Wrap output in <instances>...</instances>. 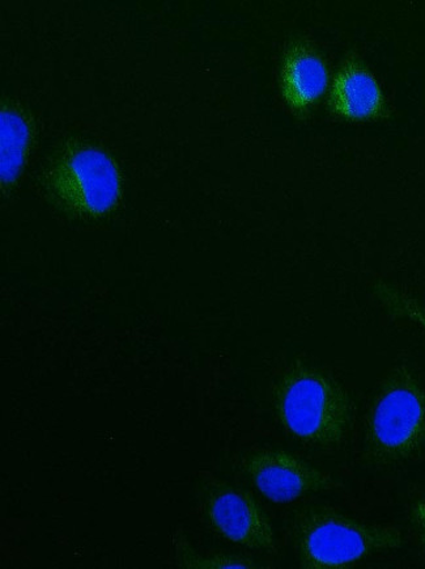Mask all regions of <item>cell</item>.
I'll use <instances>...</instances> for the list:
<instances>
[{"mask_svg":"<svg viewBox=\"0 0 425 569\" xmlns=\"http://www.w3.org/2000/svg\"><path fill=\"white\" fill-rule=\"evenodd\" d=\"M281 87L285 103L297 116H306L330 89L328 64L311 42L292 43L284 56Z\"/></svg>","mask_w":425,"mask_h":569,"instance_id":"ba28073f","label":"cell"},{"mask_svg":"<svg viewBox=\"0 0 425 569\" xmlns=\"http://www.w3.org/2000/svg\"><path fill=\"white\" fill-rule=\"evenodd\" d=\"M328 90V111L341 120L376 121L389 114L383 87L356 54L346 57Z\"/></svg>","mask_w":425,"mask_h":569,"instance_id":"52a82bcc","label":"cell"},{"mask_svg":"<svg viewBox=\"0 0 425 569\" xmlns=\"http://www.w3.org/2000/svg\"><path fill=\"white\" fill-rule=\"evenodd\" d=\"M244 471L266 499L287 505L307 495L338 490L342 487L330 473L282 450H260L244 459Z\"/></svg>","mask_w":425,"mask_h":569,"instance_id":"8992f818","label":"cell"},{"mask_svg":"<svg viewBox=\"0 0 425 569\" xmlns=\"http://www.w3.org/2000/svg\"><path fill=\"white\" fill-rule=\"evenodd\" d=\"M376 295L394 316L412 320L425 333V305L385 283L377 284Z\"/></svg>","mask_w":425,"mask_h":569,"instance_id":"30bf717a","label":"cell"},{"mask_svg":"<svg viewBox=\"0 0 425 569\" xmlns=\"http://www.w3.org/2000/svg\"><path fill=\"white\" fill-rule=\"evenodd\" d=\"M275 400L283 426L303 442L334 447L348 432L350 398L324 371L304 365L292 369L277 388Z\"/></svg>","mask_w":425,"mask_h":569,"instance_id":"6da1fadb","label":"cell"},{"mask_svg":"<svg viewBox=\"0 0 425 569\" xmlns=\"http://www.w3.org/2000/svg\"><path fill=\"white\" fill-rule=\"evenodd\" d=\"M28 142V128L21 117L14 112L2 113V179L17 178L24 162Z\"/></svg>","mask_w":425,"mask_h":569,"instance_id":"9c48e42d","label":"cell"},{"mask_svg":"<svg viewBox=\"0 0 425 569\" xmlns=\"http://www.w3.org/2000/svg\"><path fill=\"white\" fill-rule=\"evenodd\" d=\"M366 442L380 462L405 461L425 443V390L407 369L387 379L371 407Z\"/></svg>","mask_w":425,"mask_h":569,"instance_id":"3957f363","label":"cell"},{"mask_svg":"<svg viewBox=\"0 0 425 569\" xmlns=\"http://www.w3.org/2000/svg\"><path fill=\"white\" fill-rule=\"evenodd\" d=\"M60 199L80 213L99 216L120 196V178L112 160L99 150L82 149L63 157L50 173Z\"/></svg>","mask_w":425,"mask_h":569,"instance_id":"277c9868","label":"cell"},{"mask_svg":"<svg viewBox=\"0 0 425 569\" xmlns=\"http://www.w3.org/2000/svg\"><path fill=\"white\" fill-rule=\"evenodd\" d=\"M412 520L417 530V535H419L421 541L425 547V496L414 502L412 508Z\"/></svg>","mask_w":425,"mask_h":569,"instance_id":"7c38bea8","label":"cell"},{"mask_svg":"<svg viewBox=\"0 0 425 569\" xmlns=\"http://www.w3.org/2000/svg\"><path fill=\"white\" fill-rule=\"evenodd\" d=\"M182 566L190 568H249L255 567L252 560L233 556L200 557L195 553H183Z\"/></svg>","mask_w":425,"mask_h":569,"instance_id":"8fae6325","label":"cell"},{"mask_svg":"<svg viewBox=\"0 0 425 569\" xmlns=\"http://www.w3.org/2000/svg\"><path fill=\"white\" fill-rule=\"evenodd\" d=\"M204 520L217 536L255 551H276L273 527L259 502L240 488L214 485L203 495Z\"/></svg>","mask_w":425,"mask_h":569,"instance_id":"5b68a950","label":"cell"},{"mask_svg":"<svg viewBox=\"0 0 425 569\" xmlns=\"http://www.w3.org/2000/svg\"><path fill=\"white\" fill-rule=\"evenodd\" d=\"M402 545L399 529L358 522L332 509L310 510L296 525L298 558L307 569L353 566L372 553Z\"/></svg>","mask_w":425,"mask_h":569,"instance_id":"7a4b0ae2","label":"cell"}]
</instances>
